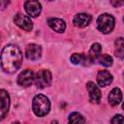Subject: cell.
<instances>
[{"label":"cell","mask_w":124,"mask_h":124,"mask_svg":"<svg viewBox=\"0 0 124 124\" xmlns=\"http://www.w3.org/2000/svg\"><path fill=\"white\" fill-rule=\"evenodd\" d=\"M22 62V54L20 49L15 45L6 46L1 54V65L4 72L12 74L17 71Z\"/></svg>","instance_id":"1"},{"label":"cell","mask_w":124,"mask_h":124,"mask_svg":"<svg viewBox=\"0 0 124 124\" xmlns=\"http://www.w3.org/2000/svg\"><path fill=\"white\" fill-rule=\"evenodd\" d=\"M32 108L37 116L46 115L50 108V103L48 98L42 94L36 95L32 102Z\"/></svg>","instance_id":"2"},{"label":"cell","mask_w":124,"mask_h":124,"mask_svg":"<svg viewBox=\"0 0 124 124\" xmlns=\"http://www.w3.org/2000/svg\"><path fill=\"white\" fill-rule=\"evenodd\" d=\"M114 24H115L114 17L108 14H102L97 18L98 29L104 34L110 33L114 28Z\"/></svg>","instance_id":"3"},{"label":"cell","mask_w":124,"mask_h":124,"mask_svg":"<svg viewBox=\"0 0 124 124\" xmlns=\"http://www.w3.org/2000/svg\"><path fill=\"white\" fill-rule=\"evenodd\" d=\"M51 82V74L48 70H40L35 76V84L39 88L46 87Z\"/></svg>","instance_id":"4"},{"label":"cell","mask_w":124,"mask_h":124,"mask_svg":"<svg viewBox=\"0 0 124 124\" xmlns=\"http://www.w3.org/2000/svg\"><path fill=\"white\" fill-rule=\"evenodd\" d=\"M14 21L24 31H31V29L33 28V22L31 21V18L22 14H16L14 17Z\"/></svg>","instance_id":"5"},{"label":"cell","mask_w":124,"mask_h":124,"mask_svg":"<svg viewBox=\"0 0 124 124\" xmlns=\"http://www.w3.org/2000/svg\"><path fill=\"white\" fill-rule=\"evenodd\" d=\"M33 80H35L34 73L30 69H26L23 72H21L17 77V83L20 86L28 87L32 84Z\"/></svg>","instance_id":"6"},{"label":"cell","mask_w":124,"mask_h":124,"mask_svg":"<svg viewBox=\"0 0 124 124\" xmlns=\"http://www.w3.org/2000/svg\"><path fill=\"white\" fill-rule=\"evenodd\" d=\"M24 8L26 13L33 17L38 16L42 11V6L38 0H26Z\"/></svg>","instance_id":"7"},{"label":"cell","mask_w":124,"mask_h":124,"mask_svg":"<svg viewBox=\"0 0 124 124\" xmlns=\"http://www.w3.org/2000/svg\"><path fill=\"white\" fill-rule=\"evenodd\" d=\"M41 54H42V47L39 45L31 44L26 47L25 55L29 60L36 61L41 57Z\"/></svg>","instance_id":"8"},{"label":"cell","mask_w":124,"mask_h":124,"mask_svg":"<svg viewBox=\"0 0 124 124\" xmlns=\"http://www.w3.org/2000/svg\"><path fill=\"white\" fill-rule=\"evenodd\" d=\"M0 98H1V107H0V116L1 117L0 118L3 119L5 117V115L7 114L9 108H10V97L4 89H1L0 90Z\"/></svg>","instance_id":"9"},{"label":"cell","mask_w":124,"mask_h":124,"mask_svg":"<svg viewBox=\"0 0 124 124\" xmlns=\"http://www.w3.org/2000/svg\"><path fill=\"white\" fill-rule=\"evenodd\" d=\"M91 19H92V16L90 15L80 13V14H78L74 16L73 23L75 26H78V27H85L89 24Z\"/></svg>","instance_id":"10"},{"label":"cell","mask_w":124,"mask_h":124,"mask_svg":"<svg viewBox=\"0 0 124 124\" xmlns=\"http://www.w3.org/2000/svg\"><path fill=\"white\" fill-rule=\"evenodd\" d=\"M86 88L89 93L90 101L94 103H99V101L101 100V91L98 88V86L95 85L92 81H89L86 84Z\"/></svg>","instance_id":"11"},{"label":"cell","mask_w":124,"mask_h":124,"mask_svg":"<svg viewBox=\"0 0 124 124\" xmlns=\"http://www.w3.org/2000/svg\"><path fill=\"white\" fill-rule=\"evenodd\" d=\"M47 24H48V26H49L52 30H54V31H56V32H58V33L64 32V31H65V28H66V23H65V21H64L63 19L57 18V17L48 18V19H47Z\"/></svg>","instance_id":"12"},{"label":"cell","mask_w":124,"mask_h":124,"mask_svg":"<svg viewBox=\"0 0 124 124\" xmlns=\"http://www.w3.org/2000/svg\"><path fill=\"white\" fill-rule=\"evenodd\" d=\"M97 81L100 86H107L112 81V76L108 71H100L97 76Z\"/></svg>","instance_id":"13"},{"label":"cell","mask_w":124,"mask_h":124,"mask_svg":"<svg viewBox=\"0 0 124 124\" xmlns=\"http://www.w3.org/2000/svg\"><path fill=\"white\" fill-rule=\"evenodd\" d=\"M108 103L111 106H117L122 100V92H121V90L119 88H117V87H114L113 89H111V91L108 93Z\"/></svg>","instance_id":"14"},{"label":"cell","mask_w":124,"mask_h":124,"mask_svg":"<svg viewBox=\"0 0 124 124\" xmlns=\"http://www.w3.org/2000/svg\"><path fill=\"white\" fill-rule=\"evenodd\" d=\"M101 50H102V46H101L100 44H98V43L93 44L91 46L90 49H89V53H88V56H87L88 60L90 62H93L97 58H99L100 53H101Z\"/></svg>","instance_id":"15"},{"label":"cell","mask_w":124,"mask_h":124,"mask_svg":"<svg viewBox=\"0 0 124 124\" xmlns=\"http://www.w3.org/2000/svg\"><path fill=\"white\" fill-rule=\"evenodd\" d=\"M115 55L122 59L124 58V39L119 37L115 40Z\"/></svg>","instance_id":"16"},{"label":"cell","mask_w":124,"mask_h":124,"mask_svg":"<svg viewBox=\"0 0 124 124\" xmlns=\"http://www.w3.org/2000/svg\"><path fill=\"white\" fill-rule=\"evenodd\" d=\"M88 58L85 57L84 54L82 53H74L72 56H71V61L73 64H76V65H79V64H85L84 62L87 60Z\"/></svg>","instance_id":"17"},{"label":"cell","mask_w":124,"mask_h":124,"mask_svg":"<svg viewBox=\"0 0 124 124\" xmlns=\"http://www.w3.org/2000/svg\"><path fill=\"white\" fill-rule=\"evenodd\" d=\"M69 122L70 123H84L85 119H84V117L80 113L73 112L69 116Z\"/></svg>","instance_id":"18"},{"label":"cell","mask_w":124,"mask_h":124,"mask_svg":"<svg viewBox=\"0 0 124 124\" xmlns=\"http://www.w3.org/2000/svg\"><path fill=\"white\" fill-rule=\"evenodd\" d=\"M99 62L105 67H109L112 65V58L108 54H103L99 56Z\"/></svg>","instance_id":"19"},{"label":"cell","mask_w":124,"mask_h":124,"mask_svg":"<svg viewBox=\"0 0 124 124\" xmlns=\"http://www.w3.org/2000/svg\"><path fill=\"white\" fill-rule=\"evenodd\" d=\"M110 122L111 123H124V116H122L120 114H117L110 120Z\"/></svg>","instance_id":"20"},{"label":"cell","mask_w":124,"mask_h":124,"mask_svg":"<svg viewBox=\"0 0 124 124\" xmlns=\"http://www.w3.org/2000/svg\"><path fill=\"white\" fill-rule=\"evenodd\" d=\"M110 3L113 7L117 8V7H120V6L124 5V0H110Z\"/></svg>","instance_id":"21"},{"label":"cell","mask_w":124,"mask_h":124,"mask_svg":"<svg viewBox=\"0 0 124 124\" xmlns=\"http://www.w3.org/2000/svg\"><path fill=\"white\" fill-rule=\"evenodd\" d=\"M8 4H9V0H1V8L2 9H5Z\"/></svg>","instance_id":"22"},{"label":"cell","mask_w":124,"mask_h":124,"mask_svg":"<svg viewBox=\"0 0 124 124\" xmlns=\"http://www.w3.org/2000/svg\"><path fill=\"white\" fill-rule=\"evenodd\" d=\"M122 109H123V110H124V103H123V104H122Z\"/></svg>","instance_id":"23"},{"label":"cell","mask_w":124,"mask_h":124,"mask_svg":"<svg viewBox=\"0 0 124 124\" xmlns=\"http://www.w3.org/2000/svg\"><path fill=\"white\" fill-rule=\"evenodd\" d=\"M48 1H53V0H48Z\"/></svg>","instance_id":"24"},{"label":"cell","mask_w":124,"mask_h":124,"mask_svg":"<svg viewBox=\"0 0 124 124\" xmlns=\"http://www.w3.org/2000/svg\"><path fill=\"white\" fill-rule=\"evenodd\" d=\"M123 20H124V17H123Z\"/></svg>","instance_id":"25"}]
</instances>
